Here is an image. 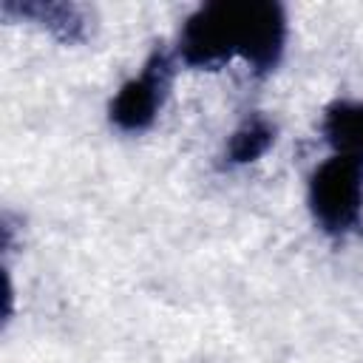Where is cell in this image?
Listing matches in <instances>:
<instances>
[{
  "label": "cell",
  "mask_w": 363,
  "mask_h": 363,
  "mask_svg": "<svg viewBox=\"0 0 363 363\" xmlns=\"http://www.w3.org/2000/svg\"><path fill=\"white\" fill-rule=\"evenodd\" d=\"M286 14L275 0H216L199 6L182 26L179 57L193 68H218L244 60L255 74L281 62Z\"/></svg>",
  "instance_id": "6da1fadb"
},
{
  "label": "cell",
  "mask_w": 363,
  "mask_h": 363,
  "mask_svg": "<svg viewBox=\"0 0 363 363\" xmlns=\"http://www.w3.org/2000/svg\"><path fill=\"white\" fill-rule=\"evenodd\" d=\"M363 162L332 156L309 179V210L329 235L349 233L360 218Z\"/></svg>",
  "instance_id": "7a4b0ae2"
},
{
  "label": "cell",
  "mask_w": 363,
  "mask_h": 363,
  "mask_svg": "<svg viewBox=\"0 0 363 363\" xmlns=\"http://www.w3.org/2000/svg\"><path fill=\"white\" fill-rule=\"evenodd\" d=\"M173 82V57L164 48H153L142 71L128 79L111 102V122L125 133H139L153 125Z\"/></svg>",
  "instance_id": "3957f363"
},
{
  "label": "cell",
  "mask_w": 363,
  "mask_h": 363,
  "mask_svg": "<svg viewBox=\"0 0 363 363\" xmlns=\"http://www.w3.org/2000/svg\"><path fill=\"white\" fill-rule=\"evenodd\" d=\"M26 17L48 28L65 43H79L88 37V23H91V9L77 6V3H3V17Z\"/></svg>",
  "instance_id": "277c9868"
},
{
  "label": "cell",
  "mask_w": 363,
  "mask_h": 363,
  "mask_svg": "<svg viewBox=\"0 0 363 363\" xmlns=\"http://www.w3.org/2000/svg\"><path fill=\"white\" fill-rule=\"evenodd\" d=\"M320 130L332 145L335 156L363 162V102L337 99L323 111Z\"/></svg>",
  "instance_id": "5b68a950"
},
{
  "label": "cell",
  "mask_w": 363,
  "mask_h": 363,
  "mask_svg": "<svg viewBox=\"0 0 363 363\" xmlns=\"http://www.w3.org/2000/svg\"><path fill=\"white\" fill-rule=\"evenodd\" d=\"M275 142V125L267 119V116H250L244 119L230 142H227V162L230 164H247V162H255L258 156H264L269 150V145Z\"/></svg>",
  "instance_id": "8992f818"
}]
</instances>
